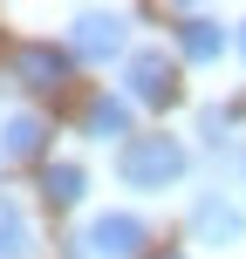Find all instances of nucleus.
Wrapping results in <instances>:
<instances>
[{"instance_id": "20e7f679", "label": "nucleus", "mask_w": 246, "mask_h": 259, "mask_svg": "<svg viewBox=\"0 0 246 259\" xmlns=\"http://www.w3.org/2000/svg\"><path fill=\"white\" fill-rule=\"evenodd\" d=\"M68 55H76V62H123L130 55V14L82 7L76 21H68Z\"/></svg>"}, {"instance_id": "9d476101", "label": "nucleus", "mask_w": 246, "mask_h": 259, "mask_svg": "<svg viewBox=\"0 0 246 259\" xmlns=\"http://www.w3.org/2000/svg\"><path fill=\"white\" fill-rule=\"evenodd\" d=\"M41 252V225L14 191H0V259H34Z\"/></svg>"}, {"instance_id": "6e6552de", "label": "nucleus", "mask_w": 246, "mask_h": 259, "mask_svg": "<svg viewBox=\"0 0 246 259\" xmlns=\"http://www.w3.org/2000/svg\"><path fill=\"white\" fill-rule=\"evenodd\" d=\"M82 137H89V143H117V150H123V143L137 137V109H130L117 89H110V96H89V109H82Z\"/></svg>"}, {"instance_id": "f03ea898", "label": "nucleus", "mask_w": 246, "mask_h": 259, "mask_svg": "<svg viewBox=\"0 0 246 259\" xmlns=\"http://www.w3.org/2000/svg\"><path fill=\"white\" fill-rule=\"evenodd\" d=\"M117 96L130 109H171V103H178V55H171V48H130Z\"/></svg>"}, {"instance_id": "39448f33", "label": "nucleus", "mask_w": 246, "mask_h": 259, "mask_svg": "<svg viewBox=\"0 0 246 259\" xmlns=\"http://www.w3.org/2000/svg\"><path fill=\"white\" fill-rule=\"evenodd\" d=\"M76 246L89 252V259H144V246H151V225L137 219V211H96L89 225L76 232Z\"/></svg>"}, {"instance_id": "423d86ee", "label": "nucleus", "mask_w": 246, "mask_h": 259, "mask_svg": "<svg viewBox=\"0 0 246 259\" xmlns=\"http://www.w3.org/2000/svg\"><path fill=\"white\" fill-rule=\"evenodd\" d=\"M68 68H76L68 41H14V55H7V75L21 82V89H34V96L68 89Z\"/></svg>"}, {"instance_id": "7ed1b4c3", "label": "nucleus", "mask_w": 246, "mask_h": 259, "mask_svg": "<svg viewBox=\"0 0 246 259\" xmlns=\"http://www.w3.org/2000/svg\"><path fill=\"white\" fill-rule=\"evenodd\" d=\"M185 232H192L198 246L233 252L239 239H246V205L226 191V184H205V191H192V205H185Z\"/></svg>"}, {"instance_id": "0eeeda50", "label": "nucleus", "mask_w": 246, "mask_h": 259, "mask_svg": "<svg viewBox=\"0 0 246 259\" xmlns=\"http://www.w3.org/2000/svg\"><path fill=\"white\" fill-rule=\"evenodd\" d=\"M171 41H178V62H192V68H212L226 48H233V27H226V21H212V14H178Z\"/></svg>"}, {"instance_id": "ddd939ff", "label": "nucleus", "mask_w": 246, "mask_h": 259, "mask_svg": "<svg viewBox=\"0 0 246 259\" xmlns=\"http://www.w3.org/2000/svg\"><path fill=\"white\" fill-rule=\"evenodd\" d=\"M233 48H239V62H246V21H239V27H233Z\"/></svg>"}, {"instance_id": "f257e3e1", "label": "nucleus", "mask_w": 246, "mask_h": 259, "mask_svg": "<svg viewBox=\"0 0 246 259\" xmlns=\"http://www.w3.org/2000/svg\"><path fill=\"white\" fill-rule=\"evenodd\" d=\"M192 170V143L171 137V130H137V137L117 150V184L137 198H157V191H178V178Z\"/></svg>"}, {"instance_id": "1a4fd4ad", "label": "nucleus", "mask_w": 246, "mask_h": 259, "mask_svg": "<svg viewBox=\"0 0 246 259\" xmlns=\"http://www.w3.org/2000/svg\"><path fill=\"white\" fill-rule=\"evenodd\" d=\"M41 150H48V123H41L34 109L0 116V164H34Z\"/></svg>"}, {"instance_id": "4468645a", "label": "nucleus", "mask_w": 246, "mask_h": 259, "mask_svg": "<svg viewBox=\"0 0 246 259\" xmlns=\"http://www.w3.org/2000/svg\"><path fill=\"white\" fill-rule=\"evenodd\" d=\"M151 259H185V252H178V246H164V252H151Z\"/></svg>"}, {"instance_id": "f8f14e48", "label": "nucleus", "mask_w": 246, "mask_h": 259, "mask_svg": "<svg viewBox=\"0 0 246 259\" xmlns=\"http://www.w3.org/2000/svg\"><path fill=\"white\" fill-rule=\"evenodd\" d=\"M219 164H226V170H233V178L246 184V137H239V143H233V150H226V157H219Z\"/></svg>"}, {"instance_id": "9b49d317", "label": "nucleus", "mask_w": 246, "mask_h": 259, "mask_svg": "<svg viewBox=\"0 0 246 259\" xmlns=\"http://www.w3.org/2000/svg\"><path fill=\"white\" fill-rule=\"evenodd\" d=\"M41 198H48L55 211H76L82 198H89V170L82 164H48L41 170Z\"/></svg>"}]
</instances>
